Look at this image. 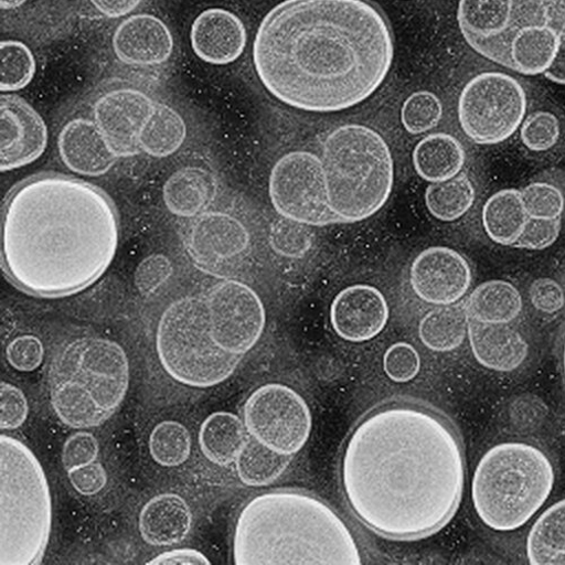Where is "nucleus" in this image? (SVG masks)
Returning a JSON list of instances; mask_svg holds the SVG:
<instances>
[{"label":"nucleus","instance_id":"nucleus-51","mask_svg":"<svg viewBox=\"0 0 565 565\" xmlns=\"http://www.w3.org/2000/svg\"><path fill=\"white\" fill-rule=\"evenodd\" d=\"M544 75L555 84L565 85V31L559 35L556 55Z\"/></svg>","mask_w":565,"mask_h":565},{"label":"nucleus","instance_id":"nucleus-8","mask_svg":"<svg viewBox=\"0 0 565 565\" xmlns=\"http://www.w3.org/2000/svg\"><path fill=\"white\" fill-rule=\"evenodd\" d=\"M53 502L49 481L22 441L0 437V564L36 565L49 548Z\"/></svg>","mask_w":565,"mask_h":565},{"label":"nucleus","instance_id":"nucleus-13","mask_svg":"<svg viewBox=\"0 0 565 565\" xmlns=\"http://www.w3.org/2000/svg\"><path fill=\"white\" fill-rule=\"evenodd\" d=\"M244 417L249 435L280 454H298L311 435L308 404L285 385L268 384L256 390L245 404Z\"/></svg>","mask_w":565,"mask_h":565},{"label":"nucleus","instance_id":"nucleus-30","mask_svg":"<svg viewBox=\"0 0 565 565\" xmlns=\"http://www.w3.org/2000/svg\"><path fill=\"white\" fill-rule=\"evenodd\" d=\"M526 551L533 565H565V499L539 516L527 537Z\"/></svg>","mask_w":565,"mask_h":565},{"label":"nucleus","instance_id":"nucleus-38","mask_svg":"<svg viewBox=\"0 0 565 565\" xmlns=\"http://www.w3.org/2000/svg\"><path fill=\"white\" fill-rule=\"evenodd\" d=\"M269 242L276 254L301 258L312 246V233L308 225L281 217L271 224Z\"/></svg>","mask_w":565,"mask_h":565},{"label":"nucleus","instance_id":"nucleus-21","mask_svg":"<svg viewBox=\"0 0 565 565\" xmlns=\"http://www.w3.org/2000/svg\"><path fill=\"white\" fill-rule=\"evenodd\" d=\"M247 30L238 15L224 9L203 11L193 22L191 43L202 62L226 66L237 62L247 45Z\"/></svg>","mask_w":565,"mask_h":565},{"label":"nucleus","instance_id":"nucleus-20","mask_svg":"<svg viewBox=\"0 0 565 565\" xmlns=\"http://www.w3.org/2000/svg\"><path fill=\"white\" fill-rule=\"evenodd\" d=\"M174 41L168 25L147 13L125 19L113 35V50L127 66L151 68L166 64L173 54Z\"/></svg>","mask_w":565,"mask_h":565},{"label":"nucleus","instance_id":"nucleus-7","mask_svg":"<svg viewBox=\"0 0 565 565\" xmlns=\"http://www.w3.org/2000/svg\"><path fill=\"white\" fill-rule=\"evenodd\" d=\"M320 160L329 205L341 223L365 221L387 204L395 167L379 131L358 124L341 126L326 137Z\"/></svg>","mask_w":565,"mask_h":565},{"label":"nucleus","instance_id":"nucleus-25","mask_svg":"<svg viewBox=\"0 0 565 565\" xmlns=\"http://www.w3.org/2000/svg\"><path fill=\"white\" fill-rule=\"evenodd\" d=\"M216 194V178L200 167L179 169L163 186V201L168 211L180 217H196L204 213Z\"/></svg>","mask_w":565,"mask_h":565},{"label":"nucleus","instance_id":"nucleus-34","mask_svg":"<svg viewBox=\"0 0 565 565\" xmlns=\"http://www.w3.org/2000/svg\"><path fill=\"white\" fill-rule=\"evenodd\" d=\"M476 188L466 174H458L443 182L431 183L426 192L430 214L443 222L461 218L476 202Z\"/></svg>","mask_w":565,"mask_h":565},{"label":"nucleus","instance_id":"nucleus-32","mask_svg":"<svg viewBox=\"0 0 565 565\" xmlns=\"http://www.w3.org/2000/svg\"><path fill=\"white\" fill-rule=\"evenodd\" d=\"M186 125L181 115L167 104L158 106L138 137L141 153L152 158H168L184 143Z\"/></svg>","mask_w":565,"mask_h":565},{"label":"nucleus","instance_id":"nucleus-27","mask_svg":"<svg viewBox=\"0 0 565 565\" xmlns=\"http://www.w3.org/2000/svg\"><path fill=\"white\" fill-rule=\"evenodd\" d=\"M246 424L228 412H216L202 424L200 446L203 455L217 466L237 460L249 437Z\"/></svg>","mask_w":565,"mask_h":565},{"label":"nucleus","instance_id":"nucleus-36","mask_svg":"<svg viewBox=\"0 0 565 565\" xmlns=\"http://www.w3.org/2000/svg\"><path fill=\"white\" fill-rule=\"evenodd\" d=\"M150 452L163 467H178L190 458L192 436L183 424L163 420L158 424L150 436Z\"/></svg>","mask_w":565,"mask_h":565},{"label":"nucleus","instance_id":"nucleus-31","mask_svg":"<svg viewBox=\"0 0 565 565\" xmlns=\"http://www.w3.org/2000/svg\"><path fill=\"white\" fill-rule=\"evenodd\" d=\"M468 331L466 308L460 305L438 306L422 318L418 337L428 349L446 353L458 349Z\"/></svg>","mask_w":565,"mask_h":565},{"label":"nucleus","instance_id":"nucleus-10","mask_svg":"<svg viewBox=\"0 0 565 565\" xmlns=\"http://www.w3.org/2000/svg\"><path fill=\"white\" fill-rule=\"evenodd\" d=\"M156 345L160 363L173 381L201 390L227 381L244 358L215 343L205 295L181 298L164 310Z\"/></svg>","mask_w":565,"mask_h":565},{"label":"nucleus","instance_id":"nucleus-18","mask_svg":"<svg viewBox=\"0 0 565 565\" xmlns=\"http://www.w3.org/2000/svg\"><path fill=\"white\" fill-rule=\"evenodd\" d=\"M411 287L424 302L435 306L457 303L472 285V270L467 260L447 247H430L413 262Z\"/></svg>","mask_w":565,"mask_h":565},{"label":"nucleus","instance_id":"nucleus-43","mask_svg":"<svg viewBox=\"0 0 565 565\" xmlns=\"http://www.w3.org/2000/svg\"><path fill=\"white\" fill-rule=\"evenodd\" d=\"M29 415L25 395L18 387L0 384V429L17 430L23 426Z\"/></svg>","mask_w":565,"mask_h":565},{"label":"nucleus","instance_id":"nucleus-41","mask_svg":"<svg viewBox=\"0 0 565 565\" xmlns=\"http://www.w3.org/2000/svg\"><path fill=\"white\" fill-rule=\"evenodd\" d=\"M419 370L420 358L418 352L408 343H396L384 355V371L394 383L412 382Z\"/></svg>","mask_w":565,"mask_h":565},{"label":"nucleus","instance_id":"nucleus-12","mask_svg":"<svg viewBox=\"0 0 565 565\" xmlns=\"http://www.w3.org/2000/svg\"><path fill=\"white\" fill-rule=\"evenodd\" d=\"M268 193L281 217L308 226L341 223L329 205L321 160L312 153L296 151L281 157L271 169Z\"/></svg>","mask_w":565,"mask_h":565},{"label":"nucleus","instance_id":"nucleus-50","mask_svg":"<svg viewBox=\"0 0 565 565\" xmlns=\"http://www.w3.org/2000/svg\"><path fill=\"white\" fill-rule=\"evenodd\" d=\"M94 10L107 19H121L131 14L143 0H88Z\"/></svg>","mask_w":565,"mask_h":565},{"label":"nucleus","instance_id":"nucleus-6","mask_svg":"<svg viewBox=\"0 0 565 565\" xmlns=\"http://www.w3.org/2000/svg\"><path fill=\"white\" fill-rule=\"evenodd\" d=\"M125 350L102 338H81L64 344L49 372L53 408L65 426H103L117 412L129 388Z\"/></svg>","mask_w":565,"mask_h":565},{"label":"nucleus","instance_id":"nucleus-5","mask_svg":"<svg viewBox=\"0 0 565 565\" xmlns=\"http://www.w3.org/2000/svg\"><path fill=\"white\" fill-rule=\"evenodd\" d=\"M457 23L481 57L525 76L544 74L565 31L562 0H459Z\"/></svg>","mask_w":565,"mask_h":565},{"label":"nucleus","instance_id":"nucleus-22","mask_svg":"<svg viewBox=\"0 0 565 565\" xmlns=\"http://www.w3.org/2000/svg\"><path fill=\"white\" fill-rule=\"evenodd\" d=\"M58 151L68 170L85 177L106 174L119 159L97 122L85 118L73 119L63 127Z\"/></svg>","mask_w":565,"mask_h":565},{"label":"nucleus","instance_id":"nucleus-4","mask_svg":"<svg viewBox=\"0 0 565 565\" xmlns=\"http://www.w3.org/2000/svg\"><path fill=\"white\" fill-rule=\"evenodd\" d=\"M237 565H360L361 551L343 518L324 501L297 490L250 500L233 537Z\"/></svg>","mask_w":565,"mask_h":565},{"label":"nucleus","instance_id":"nucleus-23","mask_svg":"<svg viewBox=\"0 0 565 565\" xmlns=\"http://www.w3.org/2000/svg\"><path fill=\"white\" fill-rule=\"evenodd\" d=\"M467 337L477 361L492 371H513L529 355L526 340L508 323H484L468 318Z\"/></svg>","mask_w":565,"mask_h":565},{"label":"nucleus","instance_id":"nucleus-39","mask_svg":"<svg viewBox=\"0 0 565 565\" xmlns=\"http://www.w3.org/2000/svg\"><path fill=\"white\" fill-rule=\"evenodd\" d=\"M522 198L531 218L555 220L564 212V198L553 184L533 182L524 188Z\"/></svg>","mask_w":565,"mask_h":565},{"label":"nucleus","instance_id":"nucleus-35","mask_svg":"<svg viewBox=\"0 0 565 565\" xmlns=\"http://www.w3.org/2000/svg\"><path fill=\"white\" fill-rule=\"evenodd\" d=\"M36 62L29 46L18 40L0 42V90L13 93L34 78Z\"/></svg>","mask_w":565,"mask_h":565},{"label":"nucleus","instance_id":"nucleus-42","mask_svg":"<svg viewBox=\"0 0 565 565\" xmlns=\"http://www.w3.org/2000/svg\"><path fill=\"white\" fill-rule=\"evenodd\" d=\"M171 260L161 254H154L141 260L135 271V286L140 294L157 292L171 277Z\"/></svg>","mask_w":565,"mask_h":565},{"label":"nucleus","instance_id":"nucleus-15","mask_svg":"<svg viewBox=\"0 0 565 565\" xmlns=\"http://www.w3.org/2000/svg\"><path fill=\"white\" fill-rule=\"evenodd\" d=\"M184 246L199 268L222 274L248 252L250 234L237 217L222 212H204L188 227Z\"/></svg>","mask_w":565,"mask_h":565},{"label":"nucleus","instance_id":"nucleus-52","mask_svg":"<svg viewBox=\"0 0 565 565\" xmlns=\"http://www.w3.org/2000/svg\"><path fill=\"white\" fill-rule=\"evenodd\" d=\"M28 0H0V8L3 11H13L22 8Z\"/></svg>","mask_w":565,"mask_h":565},{"label":"nucleus","instance_id":"nucleus-26","mask_svg":"<svg viewBox=\"0 0 565 565\" xmlns=\"http://www.w3.org/2000/svg\"><path fill=\"white\" fill-rule=\"evenodd\" d=\"M465 159L460 141L445 132L424 137L413 152L415 171L423 180L431 183L458 175L463 168Z\"/></svg>","mask_w":565,"mask_h":565},{"label":"nucleus","instance_id":"nucleus-48","mask_svg":"<svg viewBox=\"0 0 565 565\" xmlns=\"http://www.w3.org/2000/svg\"><path fill=\"white\" fill-rule=\"evenodd\" d=\"M530 298L533 306L544 313H555L565 305V295L558 282L542 277L532 282Z\"/></svg>","mask_w":565,"mask_h":565},{"label":"nucleus","instance_id":"nucleus-53","mask_svg":"<svg viewBox=\"0 0 565 565\" xmlns=\"http://www.w3.org/2000/svg\"><path fill=\"white\" fill-rule=\"evenodd\" d=\"M562 365H563V374H564V382H565V341H564V345H563Z\"/></svg>","mask_w":565,"mask_h":565},{"label":"nucleus","instance_id":"nucleus-46","mask_svg":"<svg viewBox=\"0 0 565 565\" xmlns=\"http://www.w3.org/2000/svg\"><path fill=\"white\" fill-rule=\"evenodd\" d=\"M99 443L88 433H77L71 436L63 448V463L68 470L97 461L99 456Z\"/></svg>","mask_w":565,"mask_h":565},{"label":"nucleus","instance_id":"nucleus-28","mask_svg":"<svg viewBox=\"0 0 565 565\" xmlns=\"http://www.w3.org/2000/svg\"><path fill=\"white\" fill-rule=\"evenodd\" d=\"M529 220L522 192L516 190L495 193L488 200L482 212L488 237L501 246H514L522 237Z\"/></svg>","mask_w":565,"mask_h":565},{"label":"nucleus","instance_id":"nucleus-47","mask_svg":"<svg viewBox=\"0 0 565 565\" xmlns=\"http://www.w3.org/2000/svg\"><path fill=\"white\" fill-rule=\"evenodd\" d=\"M67 473L73 488L85 497L98 494L108 482L106 469L98 461L73 468Z\"/></svg>","mask_w":565,"mask_h":565},{"label":"nucleus","instance_id":"nucleus-2","mask_svg":"<svg viewBox=\"0 0 565 565\" xmlns=\"http://www.w3.org/2000/svg\"><path fill=\"white\" fill-rule=\"evenodd\" d=\"M394 53L391 25L369 0H285L263 19L253 60L276 100L327 114L367 100Z\"/></svg>","mask_w":565,"mask_h":565},{"label":"nucleus","instance_id":"nucleus-29","mask_svg":"<svg viewBox=\"0 0 565 565\" xmlns=\"http://www.w3.org/2000/svg\"><path fill=\"white\" fill-rule=\"evenodd\" d=\"M469 319L484 323H509L521 315L523 298L511 282L493 279L482 282L466 306Z\"/></svg>","mask_w":565,"mask_h":565},{"label":"nucleus","instance_id":"nucleus-33","mask_svg":"<svg viewBox=\"0 0 565 565\" xmlns=\"http://www.w3.org/2000/svg\"><path fill=\"white\" fill-rule=\"evenodd\" d=\"M291 460L292 456L275 451L252 437L235 460V468L244 484L263 488L285 475Z\"/></svg>","mask_w":565,"mask_h":565},{"label":"nucleus","instance_id":"nucleus-14","mask_svg":"<svg viewBox=\"0 0 565 565\" xmlns=\"http://www.w3.org/2000/svg\"><path fill=\"white\" fill-rule=\"evenodd\" d=\"M205 300L215 343L227 353L245 356L266 326L260 297L245 282L225 279L207 291Z\"/></svg>","mask_w":565,"mask_h":565},{"label":"nucleus","instance_id":"nucleus-37","mask_svg":"<svg viewBox=\"0 0 565 565\" xmlns=\"http://www.w3.org/2000/svg\"><path fill=\"white\" fill-rule=\"evenodd\" d=\"M443 115V104L435 93L417 90L405 100L401 111V119L407 132L420 135L437 127Z\"/></svg>","mask_w":565,"mask_h":565},{"label":"nucleus","instance_id":"nucleus-9","mask_svg":"<svg viewBox=\"0 0 565 565\" xmlns=\"http://www.w3.org/2000/svg\"><path fill=\"white\" fill-rule=\"evenodd\" d=\"M554 468L539 448L507 443L491 448L480 460L473 482L475 509L486 526L511 532L526 525L547 501Z\"/></svg>","mask_w":565,"mask_h":565},{"label":"nucleus","instance_id":"nucleus-45","mask_svg":"<svg viewBox=\"0 0 565 565\" xmlns=\"http://www.w3.org/2000/svg\"><path fill=\"white\" fill-rule=\"evenodd\" d=\"M7 358L17 371L32 372L43 362V344L33 335L19 337L8 345Z\"/></svg>","mask_w":565,"mask_h":565},{"label":"nucleus","instance_id":"nucleus-11","mask_svg":"<svg viewBox=\"0 0 565 565\" xmlns=\"http://www.w3.org/2000/svg\"><path fill=\"white\" fill-rule=\"evenodd\" d=\"M526 113L525 88L500 72H484L470 79L458 102L460 127L479 146L502 143L522 126Z\"/></svg>","mask_w":565,"mask_h":565},{"label":"nucleus","instance_id":"nucleus-3","mask_svg":"<svg viewBox=\"0 0 565 565\" xmlns=\"http://www.w3.org/2000/svg\"><path fill=\"white\" fill-rule=\"evenodd\" d=\"M119 218L113 200L82 179L42 173L8 195L0 257L20 291L58 299L84 291L113 264Z\"/></svg>","mask_w":565,"mask_h":565},{"label":"nucleus","instance_id":"nucleus-44","mask_svg":"<svg viewBox=\"0 0 565 565\" xmlns=\"http://www.w3.org/2000/svg\"><path fill=\"white\" fill-rule=\"evenodd\" d=\"M561 227V217L555 220L530 217L522 237L514 244V247L526 250H544L557 241Z\"/></svg>","mask_w":565,"mask_h":565},{"label":"nucleus","instance_id":"nucleus-19","mask_svg":"<svg viewBox=\"0 0 565 565\" xmlns=\"http://www.w3.org/2000/svg\"><path fill=\"white\" fill-rule=\"evenodd\" d=\"M388 320L385 296L371 286L358 285L342 290L331 307L335 333L351 343H364L379 337Z\"/></svg>","mask_w":565,"mask_h":565},{"label":"nucleus","instance_id":"nucleus-1","mask_svg":"<svg viewBox=\"0 0 565 565\" xmlns=\"http://www.w3.org/2000/svg\"><path fill=\"white\" fill-rule=\"evenodd\" d=\"M465 473L452 424L414 404L369 413L350 436L341 465L344 495L358 520L395 540L444 529L461 502Z\"/></svg>","mask_w":565,"mask_h":565},{"label":"nucleus","instance_id":"nucleus-24","mask_svg":"<svg viewBox=\"0 0 565 565\" xmlns=\"http://www.w3.org/2000/svg\"><path fill=\"white\" fill-rule=\"evenodd\" d=\"M193 513L185 500L174 493L152 498L141 509L138 529L141 539L152 546H173L190 535Z\"/></svg>","mask_w":565,"mask_h":565},{"label":"nucleus","instance_id":"nucleus-17","mask_svg":"<svg viewBox=\"0 0 565 565\" xmlns=\"http://www.w3.org/2000/svg\"><path fill=\"white\" fill-rule=\"evenodd\" d=\"M0 170L35 162L49 146V128L39 113L17 94L0 98Z\"/></svg>","mask_w":565,"mask_h":565},{"label":"nucleus","instance_id":"nucleus-16","mask_svg":"<svg viewBox=\"0 0 565 565\" xmlns=\"http://www.w3.org/2000/svg\"><path fill=\"white\" fill-rule=\"evenodd\" d=\"M158 103L143 90L116 88L103 94L93 105V120L119 158L135 157L141 153L138 145L140 131L152 117Z\"/></svg>","mask_w":565,"mask_h":565},{"label":"nucleus","instance_id":"nucleus-40","mask_svg":"<svg viewBox=\"0 0 565 565\" xmlns=\"http://www.w3.org/2000/svg\"><path fill=\"white\" fill-rule=\"evenodd\" d=\"M561 134L559 121L555 115L547 111H536L524 119L521 138L524 146L534 152H545L553 149Z\"/></svg>","mask_w":565,"mask_h":565},{"label":"nucleus","instance_id":"nucleus-49","mask_svg":"<svg viewBox=\"0 0 565 565\" xmlns=\"http://www.w3.org/2000/svg\"><path fill=\"white\" fill-rule=\"evenodd\" d=\"M148 564L150 565H211V561L194 548H179L164 552Z\"/></svg>","mask_w":565,"mask_h":565}]
</instances>
